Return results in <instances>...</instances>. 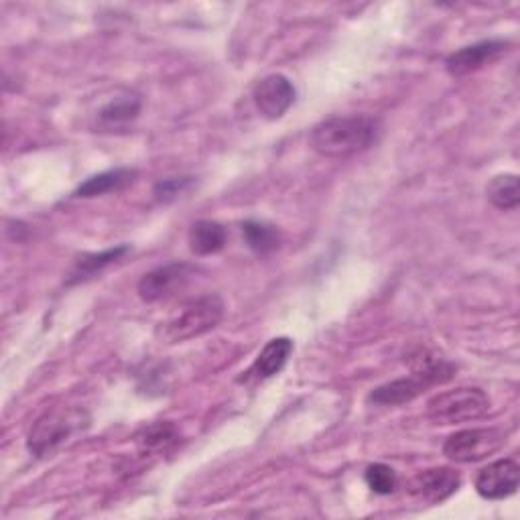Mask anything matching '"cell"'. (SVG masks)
I'll use <instances>...</instances> for the list:
<instances>
[{"instance_id": "obj_1", "label": "cell", "mask_w": 520, "mask_h": 520, "mask_svg": "<svg viewBox=\"0 0 520 520\" xmlns=\"http://www.w3.org/2000/svg\"><path fill=\"white\" fill-rule=\"evenodd\" d=\"M380 135V124L372 116H334L313 126L309 145L328 159H348L368 151Z\"/></svg>"}, {"instance_id": "obj_2", "label": "cell", "mask_w": 520, "mask_h": 520, "mask_svg": "<svg viewBox=\"0 0 520 520\" xmlns=\"http://www.w3.org/2000/svg\"><path fill=\"white\" fill-rule=\"evenodd\" d=\"M224 317V303L218 295H206L187 303L177 315L159 323L157 338L161 344H183L200 338L214 328Z\"/></svg>"}, {"instance_id": "obj_3", "label": "cell", "mask_w": 520, "mask_h": 520, "mask_svg": "<svg viewBox=\"0 0 520 520\" xmlns=\"http://www.w3.org/2000/svg\"><path fill=\"white\" fill-rule=\"evenodd\" d=\"M84 425H86V415L80 409L74 407L47 409L29 429L27 449L33 455H37V458H45L47 453L63 445Z\"/></svg>"}, {"instance_id": "obj_4", "label": "cell", "mask_w": 520, "mask_h": 520, "mask_svg": "<svg viewBox=\"0 0 520 520\" xmlns=\"http://www.w3.org/2000/svg\"><path fill=\"white\" fill-rule=\"evenodd\" d=\"M490 411V399L482 388L462 386L435 395L427 403V417L435 425H455L482 419Z\"/></svg>"}, {"instance_id": "obj_5", "label": "cell", "mask_w": 520, "mask_h": 520, "mask_svg": "<svg viewBox=\"0 0 520 520\" xmlns=\"http://www.w3.org/2000/svg\"><path fill=\"white\" fill-rule=\"evenodd\" d=\"M506 443V433L496 427H476L464 429L447 437L443 445L445 458L455 464H474L482 462Z\"/></svg>"}, {"instance_id": "obj_6", "label": "cell", "mask_w": 520, "mask_h": 520, "mask_svg": "<svg viewBox=\"0 0 520 520\" xmlns=\"http://www.w3.org/2000/svg\"><path fill=\"white\" fill-rule=\"evenodd\" d=\"M297 90L293 82L283 74H271L260 80L252 90V100L260 116L267 120L283 118L293 106Z\"/></svg>"}, {"instance_id": "obj_7", "label": "cell", "mask_w": 520, "mask_h": 520, "mask_svg": "<svg viewBox=\"0 0 520 520\" xmlns=\"http://www.w3.org/2000/svg\"><path fill=\"white\" fill-rule=\"evenodd\" d=\"M506 51H508V41H502V39L480 41V43L468 45L460 51L451 53L445 59V70L453 78H464V76H470V74L486 68V65L500 59Z\"/></svg>"}, {"instance_id": "obj_8", "label": "cell", "mask_w": 520, "mask_h": 520, "mask_svg": "<svg viewBox=\"0 0 520 520\" xmlns=\"http://www.w3.org/2000/svg\"><path fill=\"white\" fill-rule=\"evenodd\" d=\"M520 466L506 458L482 468L474 480L476 492L486 500H504L518 490Z\"/></svg>"}, {"instance_id": "obj_9", "label": "cell", "mask_w": 520, "mask_h": 520, "mask_svg": "<svg viewBox=\"0 0 520 520\" xmlns=\"http://www.w3.org/2000/svg\"><path fill=\"white\" fill-rule=\"evenodd\" d=\"M462 476L453 468H431L425 472H419L411 484L409 492L413 498L427 502V504H441L449 496L460 490Z\"/></svg>"}, {"instance_id": "obj_10", "label": "cell", "mask_w": 520, "mask_h": 520, "mask_svg": "<svg viewBox=\"0 0 520 520\" xmlns=\"http://www.w3.org/2000/svg\"><path fill=\"white\" fill-rule=\"evenodd\" d=\"M193 273H195V269L185 263H173V265L159 267V269L147 273L139 281V295L147 303L161 301V299L173 295L175 291L183 289L189 283V279L193 277Z\"/></svg>"}, {"instance_id": "obj_11", "label": "cell", "mask_w": 520, "mask_h": 520, "mask_svg": "<svg viewBox=\"0 0 520 520\" xmlns=\"http://www.w3.org/2000/svg\"><path fill=\"white\" fill-rule=\"evenodd\" d=\"M429 386H435V382L429 376L413 372L407 378H399L378 386L370 395V401L374 405H403L423 395Z\"/></svg>"}, {"instance_id": "obj_12", "label": "cell", "mask_w": 520, "mask_h": 520, "mask_svg": "<svg viewBox=\"0 0 520 520\" xmlns=\"http://www.w3.org/2000/svg\"><path fill=\"white\" fill-rule=\"evenodd\" d=\"M135 179H137L135 169H124V167L110 169V171H104V173H98V175L86 179L76 189V195L78 198H100V195L114 193V191L128 187L130 183H135Z\"/></svg>"}, {"instance_id": "obj_13", "label": "cell", "mask_w": 520, "mask_h": 520, "mask_svg": "<svg viewBox=\"0 0 520 520\" xmlns=\"http://www.w3.org/2000/svg\"><path fill=\"white\" fill-rule=\"evenodd\" d=\"M291 354H293V340L275 338L263 348V352L256 356L248 374L256 378H271L285 368Z\"/></svg>"}, {"instance_id": "obj_14", "label": "cell", "mask_w": 520, "mask_h": 520, "mask_svg": "<svg viewBox=\"0 0 520 520\" xmlns=\"http://www.w3.org/2000/svg\"><path fill=\"white\" fill-rule=\"evenodd\" d=\"M228 232L222 224L212 220L195 222L189 230V248L198 256H212L226 246Z\"/></svg>"}, {"instance_id": "obj_15", "label": "cell", "mask_w": 520, "mask_h": 520, "mask_svg": "<svg viewBox=\"0 0 520 520\" xmlns=\"http://www.w3.org/2000/svg\"><path fill=\"white\" fill-rule=\"evenodd\" d=\"M141 112V98L137 94H122L104 104L98 112V124L102 128H122L128 122H133Z\"/></svg>"}, {"instance_id": "obj_16", "label": "cell", "mask_w": 520, "mask_h": 520, "mask_svg": "<svg viewBox=\"0 0 520 520\" xmlns=\"http://www.w3.org/2000/svg\"><path fill=\"white\" fill-rule=\"evenodd\" d=\"M126 252H128V246L122 244V246H116V248H110L104 252H94V254L82 256L70 275V285L86 281V279L94 277L96 273H102L106 267H110L116 263V260H120Z\"/></svg>"}, {"instance_id": "obj_17", "label": "cell", "mask_w": 520, "mask_h": 520, "mask_svg": "<svg viewBox=\"0 0 520 520\" xmlns=\"http://www.w3.org/2000/svg\"><path fill=\"white\" fill-rule=\"evenodd\" d=\"M242 236L246 246L256 254H271L281 246V234L267 222L248 220L242 224Z\"/></svg>"}, {"instance_id": "obj_18", "label": "cell", "mask_w": 520, "mask_h": 520, "mask_svg": "<svg viewBox=\"0 0 520 520\" xmlns=\"http://www.w3.org/2000/svg\"><path fill=\"white\" fill-rule=\"evenodd\" d=\"M488 200L498 208V210H514L520 204V187H518V175L514 173H504L496 175L488 187Z\"/></svg>"}, {"instance_id": "obj_19", "label": "cell", "mask_w": 520, "mask_h": 520, "mask_svg": "<svg viewBox=\"0 0 520 520\" xmlns=\"http://www.w3.org/2000/svg\"><path fill=\"white\" fill-rule=\"evenodd\" d=\"M179 439V431L173 423H155L143 431L139 437V449L143 453H165L169 451Z\"/></svg>"}, {"instance_id": "obj_20", "label": "cell", "mask_w": 520, "mask_h": 520, "mask_svg": "<svg viewBox=\"0 0 520 520\" xmlns=\"http://www.w3.org/2000/svg\"><path fill=\"white\" fill-rule=\"evenodd\" d=\"M364 480H366L368 488L374 494H380V496L393 494L397 490V484H399L397 472L390 466H386V464H372V466H368L366 472H364Z\"/></svg>"}, {"instance_id": "obj_21", "label": "cell", "mask_w": 520, "mask_h": 520, "mask_svg": "<svg viewBox=\"0 0 520 520\" xmlns=\"http://www.w3.org/2000/svg\"><path fill=\"white\" fill-rule=\"evenodd\" d=\"M191 185V177H173V179H165L161 183L155 185V198L163 204L177 200L179 195Z\"/></svg>"}]
</instances>
